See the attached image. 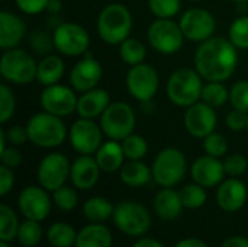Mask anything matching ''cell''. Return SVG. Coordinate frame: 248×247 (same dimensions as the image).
I'll return each instance as SVG.
<instances>
[{"label":"cell","mask_w":248,"mask_h":247,"mask_svg":"<svg viewBox=\"0 0 248 247\" xmlns=\"http://www.w3.org/2000/svg\"><path fill=\"white\" fill-rule=\"evenodd\" d=\"M237 47L227 38L212 36L201 42L195 52V68L208 82L228 80L238 64Z\"/></svg>","instance_id":"cell-1"},{"label":"cell","mask_w":248,"mask_h":247,"mask_svg":"<svg viewBox=\"0 0 248 247\" xmlns=\"http://www.w3.org/2000/svg\"><path fill=\"white\" fill-rule=\"evenodd\" d=\"M29 141L41 148H55L67 138V127L61 116L49 112H39L29 118L26 124Z\"/></svg>","instance_id":"cell-2"},{"label":"cell","mask_w":248,"mask_h":247,"mask_svg":"<svg viewBox=\"0 0 248 247\" xmlns=\"http://www.w3.org/2000/svg\"><path fill=\"white\" fill-rule=\"evenodd\" d=\"M202 76L196 68H179L171 73L167 80L166 92L171 103L182 108H189L202 98Z\"/></svg>","instance_id":"cell-3"},{"label":"cell","mask_w":248,"mask_h":247,"mask_svg":"<svg viewBox=\"0 0 248 247\" xmlns=\"http://www.w3.org/2000/svg\"><path fill=\"white\" fill-rule=\"evenodd\" d=\"M131 29L132 16L126 6L121 3H110L99 13L97 32L106 44H122L126 38H129Z\"/></svg>","instance_id":"cell-4"},{"label":"cell","mask_w":248,"mask_h":247,"mask_svg":"<svg viewBox=\"0 0 248 247\" xmlns=\"http://www.w3.org/2000/svg\"><path fill=\"white\" fill-rule=\"evenodd\" d=\"M153 179L161 188H173L183 181L187 170V162L182 150L176 147L163 148L153 163Z\"/></svg>","instance_id":"cell-5"},{"label":"cell","mask_w":248,"mask_h":247,"mask_svg":"<svg viewBox=\"0 0 248 247\" xmlns=\"http://www.w3.org/2000/svg\"><path fill=\"white\" fill-rule=\"evenodd\" d=\"M38 63L33 57L20 48L6 49L0 58V74L13 84H29L36 79Z\"/></svg>","instance_id":"cell-6"},{"label":"cell","mask_w":248,"mask_h":247,"mask_svg":"<svg viewBox=\"0 0 248 247\" xmlns=\"http://www.w3.org/2000/svg\"><path fill=\"white\" fill-rule=\"evenodd\" d=\"M112 220L116 229L129 237H141L151 227V214L148 208L135 201L119 202L115 207Z\"/></svg>","instance_id":"cell-7"},{"label":"cell","mask_w":248,"mask_h":247,"mask_svg":"<svg viewBox=\"0 0 248 247\" xmlns=\"http://www.w3.org/2000/svg\"><path fill=\"white\" fill-rule=\"evenodd\" d=\"M135 112L126 102H110L100 115V127L109 140L124 141L135 128Z\"/></svg>","instance_id":"cell-8"},{"label":"cell","mask_w":248,"mask_h":247,"mask_svg":"<svg viewBox=\"0 0 248 247\" xmlns=\"http://www.w3.org/2000/svg\"><path fill=\"white\" fill-rule=\"evenodd\" d=\"M147 38L150 45L164 55L180 51L186 39L180 23L173 19H155L147 29Z\"/></svg>","instance_id":"cell-9"},{"label":"cell","mask_w":248,"mask_h":247,"mask_svg":"<svg viewBox=\"0 0 248 247\" xmlns=\"http://www.w3.org/2000/svg\"><path fill=\"white\" fill-rule=\"evenodd\" d=\"M52 39L54 48L68 57L83 55L90 45V36L87 31L74 22H61L54 29Z\"/></svg>","instance_id":"cell-10"},{"label":"cell","mask_w":248,"mask_h":247,"mask_svg":"<svg viewBox=\"0 0 248 247\" xmlns=\"http://www.w3.org/2000/svg\"><path fill=\"white\" fill-rule=\"evenodd\" d=\"M70 173L71 165L67 156L62 153H49L41 160L36 170V178L42 188L48 192H54L65 185Z\"/></svg>","instance_id":"cell-11"},{"label":"cell","mask_w":248,"mask_h":247,"mask_svg":"<svg viewBox=\"0 0 248 247\" xmlns=\"http://www.w3.org/2000/svg\"><path fill=\"white\" fill-rule=\"evenodd\" d=\"M126 89L140 102L151 100L160 86V77L154 67L150 64L141 63L138 66H132L126 74Z\"/></svg>","instance_id":"cell-12"},{"label":"cell","mask_w":248,"mask_h":247,"mask_svg":"<svg viewBox=\"0 0 248 247\" xmlns=\"http://www.w3.org/2000/svg\"><path fill=\"white\" fill-rule=\"evenodd\" d=\"M70 143L80 154H96L103 144V130L93 119L80 118L70 128Z\"/></svg>","instance_id":"cell-13"},{"label":"cell","mask_w":248,"mask_h":247,"mask_svg":"<svg viewBox=\"0 0 248 247\" xmlns=\"http://www.w3.org/2000/svg\"><path fill=\"white\" fill-rule=\"evenodd\" d=\"M180 28L186 39L193 42H203L212 38L217 29V20L206 9L195 7L185 12L180 17Z\"/></svg>","instance_id":"cell-14"},{"label":"cell","mask_w":248,"mask_h":247,"mask_svg":"<svg viewBox=\"0 0 248 247\" xmlns=\"http://www.w3.org/2000/svg\"><path fill=\"white\" fill-rule=\"evenodd\" d=\"M52 199L48 195L45 188L39 186H26L20 191L17 197V207L22 215L28 220L44 221L51 213Z\"/></svg>","instance_id":"cell-15"},{"label":"cell","mask_w":248,"mask_h":247,"mask_svg":"<svg viewBox=\"0 0 248 247\" xmlns=\"http://www.w3.org/2000/svg\"><path fill=\"white\" fill-rule=\"evenodd\" d=\"M77 100L74 90L64 84H51L46 86L41 93V106L45 112H49L57 116H67L77 109Z\"/></svg>","instance_id":"cell-16"},{"label":"cell","mask_w":248,"mask_h":247,"mask_svg":"<svg viewBox=\"0 0 248 247\" xmlns=\"http://www.w3.org/2000/svg\"><path fill=\"white\" fill-rule=\"evenodd\" d=\"M185 128L195 138H205L215 132L217 112L215 108L205 102H196L189 106L185 114Z\"/></svg>","instance_id":"cell-17"},{"label":"cell","mask_w":248,"mask_h":247,"mask_svg":"<svg viewBox=\"0 0 248 247\" xmlns=\"http://www.w3.org/2000/svg\"><path fill=\"white\" fill-rule=\"evenodd\" d=\"M102 64L94 57L86 55L74 64L70 73V83L74 90L84 93L92 89H96L102 80Z\"/></svg>","instance_id":"cell-18"},{"label":"cell","mask_w":248,"mask_h":247,"mask_svg":"<svg viewBox=\"0 0 248 247\" xmlns=\"http://www.w3.org/2000/svg\"><path fill=\"white\" fill-rule=\"evenodd\" d=\"M190 175L193 182L202 185L203 188H215L224 181V176L227 173L224 162H221L218 157L205 154L193 162L190 167Z\"/></svg>","instance_id":"cell-19"},{"label":"cell","mask_w":248,"mask_h":247,"mask_svg":"<svg viewBox=\"0 0 248 247\" xmlns=\"http://www.w3.org/2000/svg\"><path fill=\"white\" fill-rule=\"evenodd\" d=\"M248 198L247 185L238 178H230L222 181L218 185L217 191V204L225 213L240 211Z\"/></svg>","instance_id":"cell-20"},{"label":"cell","mask_w":248,"mask_h":247,"mask_svg":"<svg viewBox=\"0 0 248 247\" xmlns=\"http://www.w3.org/2000/svg\"><path fill=\"white\" fill-rule=\"evenodd\" d=\"M100 172L102 170L96 162V157L90 154H80V157H77L71 163L70 179L74 188L81 191H89L97 183Z\"/></svg>","instance_id":"cell-21"},{"label":"cell","mask_w":248,"mask_h":247,"mask_svg":"<svg viewBox=\"0 0 248 247\" xmlns=\"http://www.w3.org/2000/svg\"><path fill=\"white\" fill-rule=\"evenodd\" d=\"M26 33L23 19L9 10L0 12V48L3 51L16 48Z\"/></svg>","instance_id":"cell-22"},{"label":"cell","mask_w":248,"mask_h":247,"mask_svg":"<svg viewBox=\"0 0 248 247\" xmlns=\"http://www.w3.org/2000/svg\"><path fill=\"white\" fill-rule=\"evenodd\" d=\"M110 105V95L105 89H92L89 92L81 93V96L77 100V109L76 112L80 115V118H100V115L106 111V108Z\"/></svg>","instance_id":"cell-23"},{"label":"cell","mask_w":248,"mask_h":247,"mask_svg":"<svg viewBox=\"0 0 248 247\" xmlns=\"http://www.w3.org/2000/svg\"><path fill=\"white\" fill-rule=\"evenodd\" d=\"M154 213L163 221H173L180 217L185 205L182 202L180 192L173 188H161L153 202Z\"/></svg>","instance_id":"cell-24"},{"label":"cell","mask_w":248,"mask_h":247,"mask_svg":"<svg viewBox=\"0 0 248 247\" xmlns=\"http://www.w3.org/2000/svg\"><path fill=\"white\" fill-rule=\"evenodd\" d=\"M94 157L100 170L105 173H115L116 170H121L126 159L122 148V143L115 140L105 141L96 151Z\"/></svg>","instance_id":"cell-25"},{"label":"cell","mask_w":248,"mask_h":247,"mask_svg":"<svg viewBox=\"0 0 248 247\" xmlns=\"http://www.w3.org/2000/svg\"><path fill=\"white\" fill-rule=\"evenodd\" d=\"M113 237L103 223H90L77 233L74 247H112Z\"/></svg>","instance_id":"cell-26"},{"label":"cell","mask_w":248,"mask_h":247,"mask_svg":"<svg viewBox=\"0 0 248 247\" xmlns=\"http://www.w3.org/2000/svg\"><path fill=\"white\" fill-rule=\"evenodd\" d=\"M119 175H121V181L125 185L131 188H141L151 181L153 170L141 160H128L121 167Z\"/></svg>","instance_id":"cell-27"},{"label":"cell","mask_w":248,"mask_h":247,"mask_svg":"<svg viewBox=\"0 0 248 247\" xmlns=\"http://www.w3.org/2000/svg\"><path fill=\"white\" fill-rule=\"evenodd\" d=\"M64 71H65V66L60 57L46 55L38 63L36 80L45 87L51 84H57L64 76Z\"/></svg>","instance_id":"cell-28"},{"label":"cell","mask_w":248,"mask_h":247,"mask_svg":"<svg viewBox=\"0 0 248 247\" xmlns=\"http://www.w3.org/2000/svg\"><path fill=\"white\" fill-rule=\"evenodd\" d=\"M113 213L115 205L103 197L89 198L83 205V214L90 223H105L113 217Z\"/></svg>","instance_id":"cell-29"},{"label":"cell","mask_w":248,"mask_h":247,"mask_svg":"<svg viewBox=\"0 0 248 247\" xmlns=\"http://www.w3.org/2000/svg\"><path fill=\"white\" fill-rule=\"evenodd\" d=\"M46 240L52 247H73L77 240V231L68 223H54L46 231Z\"/></svg>","instance_id":"cell-30"},{"label":"cell","mask_w":248,"mask_h":247,"mask_svg":"<svg viewBox=\"0 0 248 247\" xmlns=\"http://www.w3.org/2000/svg\"><path fill=\"white\" fill-rule=\"evenodd\" d=\"M119 55L122 61L128 66H138L144 63L147 57L145 45L137 38H126L122 44H119Z\"/></svg>","instance_id":"cell-31"},{"label":"cell","mask_w":248,"mask_h":247,"mask_svg":"<svg viewBox=\"0 0 248 247\" xmlns=\"http://www.w3.org/2000/svg\"><path fill=\"white\" fill-rule=\"evenodd\" d=\"M20 223L16 213L7 204H0V240L12 242L16 239Z\"/></svg>","instance_id":"cell-32"},{"label":"cell","mask_w":248,"mask_h":247,"mask_svg":"<svg viewBox=\"0 0 248 247\" xmlns=\"http://www.w3.org/2000/svg\"><path fill=\"white\" fill-rule=\"evenodd\" d=\"M201 99L217 109L230 100V90L225 87V84H222V82H209L208 84H203Z\"/></svg>","instance_id":"cell-33"},{"label":"cell","mask_w":248,"mask_h":247,"mask_svg":"<svg viewBox=\"0 0 248 247\" xmlns=\"http://www.w3.org/2000/svg\"><path fill=\"white\" fill-rule=\"evenodd\" d=\"M42 227L39 224V221H33V220H25L17 231L16 240L19 242V245L23 247H35L39 245V242L42 240Z\"/></svg>","instance_id":"cell-34"},{"label":"cell","mask_w":248,"mask_h":247,"mask_svg":"<svg viewBox=\"0 0 248 247\" xmlns=\"http://www.w3.org/2000/svg\"><path fill=\"white\" fill-rule=\"evenodd\" d=\"M206 188H203L202 185L193 182V183H187L186 186L182 188L180 192V197H182V202L185 205V208H189V210H198V208H202L208 199V195H206Z\"/></svg>","instance_id":"cell-35"},{"label":"cell","mask_w":248,"mask_h":247,"mask_svg":"<svg viewBox=\"0 0 248 247\" xmlns=\"http://www.w3.org/2000/svg\"><path fill=\"white\" fill-rule=\"evenodd\" d=\"M122 148L128 160H141L148 153V143L144 137L131 134L122 141Z\"/></svg>","instance_id":"cell-36"},{"label":"cell","mask_w":248,"mask_h":247,"mask_svg":"<svg viewBox=\"0 0 248 247\" xmlns=\"http://www.w3.org/2000/svg\"><path fill=\"white\" fill-rule=\"evenodd\" d=\"M228 39L238 49H248V15H243L237 17L230 25Z\"/></svg>","instance_id":"cell-37"},{"label":"cell","mask_w":248,"mask_h":247,"mask_svg":"<svg viewBox=\"0 0 248 247\" xmlns=\"http://www.w3.org/2000/svg\"><path fill=\"white\" fill-rule=\"evenodd\" d=\"M52 202L61 211H73L78 204V194L74 188L64 185L52 192Z\"/></svg>","instance_id":"cell-38"},{"label":"cell","mask_w":248,"mask_h":247,"mask_svg":"<svg viewBox=\"0 0 248 247\" xmlns=\"http://www.w3.org/2000/svg\"><path fill=\"white\" fill-rule=\"evenodd\" d=\"M151 13L157 19H171L174 17L182 7L180 0H148Z\"/></svg>","instance_id":"cell-39"},{"label":"cell","mask_w":248,"mask_h":247,"mask_svg":"<svg viewBox=\"0 0 248 247\" xmlns=\"http://www.w3.org/2000/svg\"><path fill=\"white\" fill-rule=\"evenodd\" d=\"M203 150L205 154L221 159L228 153V141L224 135L218 132H212L203 138Z\"/></svg>","instance_id":"cell-40"},{"label":"cell","mask_w":248,"mask_h":247,"mask_svg":"<svg viewBox=\"0 0 248 247\" xmlns=\"http://www.w3.org/2000/svg\"><path fill=\"white\" fill-rule=\"evenodd\" d=\"M16 99L7 84H0V124H6L15 114Z\"/></svg>","instance_id":"cell-41"},{"label":"cell","mask_w":248,"mask_h":247,"mask_svg":"<svg viewBox=\"0 0 248 247\" xmlns=\"http://www.w3.org/2000/svg\"><path fill=\"white\" fill-rule=\"evenodd\" d=\"M230 103L232 109L248 114V80H240L230 89Z\"/></svg>","instance_id":"cell-42"},{"label":"cell","mask_w":248,"mask_h":247,"mask_svg":"<svg viewBox=\"0 0 248 247\" xmlns=\"http://www.w3.org/2000/svg\"><path fill=\"white\" fill-rule=\"evenodd\" d=\"M224 167H225V173L231 178H240L241 175H244L247 172L248 162L247 159L241 154H230L225 160H224Z\"/></svg>","instance_id":"cell-43"},{"label":"cell","mask_w":248,"mask_h":247,"mask_svg":"<svg viewBox=\"0 0 248 247\" xmlns=\"http://www.w3.org/2000/svg\"><path fill=\"white\" fill-rule=\"evenodd\" d=\"M31 47L39 52V54H44V52H48L52 47H54V39L52 36H49L48 33H45L44 31H35L32 32L31 35Z\"/></svg>","instance_id":"cell-44"},{"label":"cell","mask_w":248,"mask_h":247,"mask_svg":"<svg viewBox=\"0 0 248 247\" xmlns=\"http://www.w3.org/2000/svg\"><path fill=\"white\" fill-rule=\"evenodd\" d=\"M247 121H248V114L238 111V109H232L227 118H225V124L227 127L234 131V132H240L243 130H247Z\"/></svg>","instance_id":"cell-45"},{"label":"cell","mask_w":248,"mask_h":247,"mask_svg":"<svg viewBox=\"0 0 248 247\" xmlns=\"http://www.w3.org/2000/svg\"><path fill=\"white\" fill-rule=\"evenodd\" d=\"M4 135H6V141L15 147L23 146L26 141H29L28 130L26 127H22V125H12L10 128L4 131Z\"/></svg>","instance_id":"cell-46"},{"label":"cell","mask_w":248,"mask_h":247,"mask_svg":"<svg viewBox=\"0 0 248 247\" xmlns=\"http://www.w3.org/2000/svg\"><path fill=\"white\" fill-rule=\"evenodd\" d=\"M20 12L26 15H38L46 10L49 0H15Z\"/></svg>","instance_id":"cell-47"},{"label":"cell","mask_w":248,"mask_h":247,"mask_svg":"<svg viewBox=\"0 0 248 247\" xmlns=\"http://www.w3.org/2000/svg\"><path fill=\"white\" fill-rule=\"evenodd\" d=\"M0 162L3 166L15 169L22 163V153L15 146L6 147L3 151H0Z\"/></svg>","instance_id":"cell-48"},{"label":"cell","mask_w":248,"mask_h":247,"mask_svg":"<svg viewBox=\"0 0 248 247\" xmlns=\"http://www.w3.org/2000/svg\"><path fill=\"white\" fill-rule=\"evenodd\" d=\"M15 185V175H13V169L6 167V166H0V195L4 197L7 195L12 188Z\"/></svg>","instance_id":"cell-49"},{"label":"cell","mask_w":248,"mask_h":247,"mask_svg":"<svg viewBox=\"0 0 248 247\" xmlns=\"http://www.w3.org/2000/svg\"><path fill=\"white\" fill-rule=\"evenodd\" d=\"M174 247H209L203 240L198 239V237H186L182 239L176 243Z\"/></svg>","instance_id":"cell-50"},{"label":"cell","mask_w":248,"mask_h":247,"mask_svg":"<svg viewBox=\"0 0 248 247\" xmlns=\"http://www.w3.org/2000/svg\"><path fill=\"white\" fill-rule=\"evenodd\" d=\"M221 247H248V239L244 236H232L228 237Z\"/></svg>","instance_id":"cell-51"},{"label":"cell","mask_w":248,"mask_h":247,"mask_svg":"<svg viewBox=\"0 0 248 247\" xmlns=\"http://www.w3.org/2000/svg\"><path fill=\"white\" fill-rule=\"evenodd\" d=\"M132 247H166L161 242L151 239V237H141L140 240H137Z\"/></svg>","instance_id":"cell-52"},{"label":"cell","mask_w":248,"mask_h":247,"mask_svg":"<svg viewBox=\"0 0 248 247\" xmlns=\"http://www.w3.org/2000/svg\"><path fill=\"white\" fill-rule=\"evenodd\" d=\"M61 9H62L61 0H49L48 7H46V12L51 13V15H57Z\"/></svg>","instance_id":"cell-53"},{"label":"cell","mask_w":248,"mask_h":247,"mask_svg":"<svg viewBox=\"0 0 248 247\" xmlns=\"http://www.w3.org/2000/svg\"><path fill=\"white\" fill-rule=\"evenodd\" d=\"M0 247H10V242H6V240H0Z\"/></svg>","instance_id":"cell-54"},{"label":"cell","mask_w":248,"mask_h":247,"mask_svg":"<svg viewBox=\"0 0 248 247\" xmlns=\"http://www.w3.org/2000/svg\"><path fill=\"white\" fill-rule=\"evenodd\" d=\"M231 1H235V3H248V0H231Z\"/></svg>","instance_id":"cell-55"},{"label":"cell","mask_w":248,"mask_h":247,"mask_svg":"<svg viewBox=\"0 0 248 247\" xmlns=\"http://www.w3.org/2000/svg\"><path fill=\"white\" fill-rule=\"evenodd\" d=\"M189 1H199V0H189Z\"/></svg>","instance_id":"cell-56"},{"label":"cell","mask_w":248,"mask_h":247,"mask_svg":"<svg viewBox=\"0 0 248 247\" xmlns=\"http://www.w3.org/2000/svg\"><path fill=\"white\" fill-rule=\"evenodd\" d=\"M247 132H248V121H247Z\"/></svg>","instance_id":"cell-57"}]
</instances>
